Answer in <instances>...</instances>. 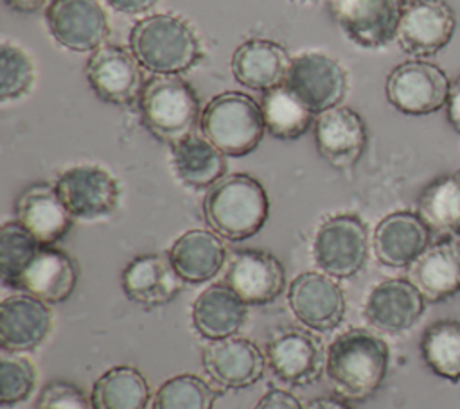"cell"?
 I'll return each instance as SVG.
<instances>
[{
	"instance_id": "1",
	"label": "cell",
	"mask_w": 460,
	"mask_h": 409,
	"mask_svg": "<svg viewBox=\"0 0 460 409\" xmlns=\"http://www.w3.org/2000/svg\"><path fill=\"white\" fill-rule=\"evenodd\" d=\"M388 364V344L365 328H350L336 335L325 352L329 384L347 402H361L372 396L383 384Z\"/></svg>"
},
{
	"instance_id": "7",
	"label": "cell",
	"mask_w": 460,
	"mask_h": 409,
	"mask_svg": "<svg viewBox=\"0 0 460 409\" xmlns=\"http://www.w3.org/2000/svg\"><path fill=\"white\" fill-rule=\"evenodd\" d=\"M404 7V0H329L340 29L367 48L385 47L395 38Z\"/></svg>"
},
{
	"instance_id": "37",
	"label": "cell",
	"mask_w": 460,
	"mask_h": 409,
	"mask_svg": "<svg viewBox=\"0 0 460 409\" xmlns=\"http://www.w3.org/2000/svg\"><path fill=\"white\" fill-rule=\"evenodd\" d=\"M34 81L31 57L16 45L2 43L0 47V99L14 100L25 95Z\"/></svg>"
},
{
	"instance_id": "18",
	"label": "cell",
	"mask_w": 460,
	"mask_h": 409,
	"mask_svg": "<svg viewBox=\"0 0 460 409\" xmlns=\"http://www.w3.org/2000/svg\"><path fill=\"white\" fill-rule=\"evenodd\" d=\"M266 355L243 337L212 341L203 352V368L221 389H243L255 384L266 368Z\"/></svg>"
},
{
	"instance_id": "36",
	"label": "cell",
	"mask_w": 460,
	"mask_h": 409,
	"mask_svg": "<svg viewBox=\"0 0 460 409\" xmlns=\"http://www.w3.org/2000/svg\"><path fill=\"white\" fill-rule=\"evenodd\" d=\"M36 386V370L29 359L16 352L0 353V404L11 407L29 398Z\"/></svg>"
},
{
	"instance_id": "23",
	"label": "cell",
	"mask_w": 460,
	"mask_h": 409,
	"mask_svg": "<svg viewBox=\"0 0 460 409\" xmlns=\"http://www.w3.org/2000/svg\"><path fill=\"white\" fill-rule=\"evenodd\" d=\"M77 283V265L65 251L41 246L22 273L16 291L31 294L45 303L68 300Z\"/></svg>"
},
{
	"instance_id": "16",
	"label": "cell",
	"mask_w": 460,
	"mask_h": 409,
	"mask_svg": "<svg viewBox=\"0 0 460 409\" xmlns=\"http://www.w3.org/2000/svg\"><path fill=\"white\" fill-rule=\"evenodd\" d=\"M455 32V13L442 0H411L401 16L395 39L411 56L426 57L444 48Z\"/></svg>"
},
{
	"instance_id": "28",
	"label": "cell",
	"mask_w": 460,
	"mask_h": 409,
	"mask_svg": "<svg viewBox=\"0 0 460 409\" xmlns=\"http://www.w3.org/2000/svg\"><path fill=\"white\" fill-rule=\"evenodd\" d=\"M246 303L226 285L207 287L192 303V326L208 339L234 337L246 321Z\"/></svg>"
},
{
	"instance_id": "25",
	"label": "cell",
	"mask_w": 460,
	"mask_h": 409,
	"mask_svg": "<svg viewBox=\"0 0 460 409\" xmlns=\"http://www.w3.org/2000/svg\"><path fill=\"white\" fill-rule=\"evenodd\" d=\"M291 57L271 39H248L232 56L234 77L246 88L268 91L286 84Z\"/></svg>"
},
{
	"instance_id": "4",
	"label": "cell",
	"mask_w": 460,
	"mask_h": 409,
	"mask_svg": "<svg viewBox=\"0 0 460 409\" xmlns=\"http://www.w3.org/2000/svg\"><path fill=\"white\" fill-rule=\"evenodd\" d=\"M137 102L144 127L169 145L190 136L201 118L194 88L178 75H153Z\"/></svg>"
},
{
	"instance_id": "24",
	"label": "cell",
	"mask_w": 460,
	"mask_h": 409,
	"mask_svg": "<svg viewBox=\"0 0 460 409\" xmlns=\"http://www.w3.org/2000/svg\"><path fill=\"white\" fill-rule=\"evenodd\" d=\"M183 280L174 271L169 257L140 255L122 271L124 294L146 307L155 309L169 303L181 291Z\"/></svg>"
},
{
	"instance_id": "2",
	"label": "cell",
	"mask_w": 460,
	"mask_h": 409,
	"mask_svg": "<svg viewBox=\"0 0 460 409\" xmlns=\"http://www.w3.org/2000/svg\"><path fill=\"white\" fill-rule=\"evenodd\" d=\"M203 212L214 233L226 240L253 237L266 222L270 201L264 187L248 174H228L205 196Z\"/></svg>"
},
{
	"instance_id": "34",
	"label": "cell",
	"mask_w": 460,
	"mask_h": 409,
	"mask_svg": "<svg viewBox=\"0 0 460 409\" xmlns=\"http://www.w3.org/2000/svg\"><path fill=\"white\" fill-rule=\"evenodd\" d=\"M41 244L18 222H4L0 230V274L5 287L16 289V283L34 258Z\"/></svg>"
},
{
	"instance_id": "29",
	"label": "cell",
	"mask_w": 460,
	"mask_h": 409,
	"mask_svg": "<svg viewBox=\"0 0 460 409\" xmlns=\"http://www.w3.org/2000/svg\"><path fill=\"white\" fill-rule=\"evenodd\" d=\"M172 165L180 181L190 188H210L226 170L225 154L205 136L190 135L172 145Z\"/></svg>"
},
{
	"instance_id": "30",
	"label": "cell",
	"mask_w": 460,
	"mask_h": 409,
	"mask_svg": "<svg viewBox=\"0 0 460 409\" xmlns=\"http://www.w3.org/2000/svg\"><path fill=\"white\" fill-rule=\"evenodd\" d=\"M417 215L431 231L460 237V170L424 187L417 199Z\"/></svg>"
},
{
	"instance_id": "27",
	"label": "cell",
	"mask_w": 460,
	"mask_h": 409,
	"mask_svg": "<svg viewBox=\"0 0 460 409\" xmlns=\"http://www.w3.org/2000/svg\"><path fill=\"white\" fill-rule=\"evenodd\" d=\"M167 257L183 282L203 283L219 273L226 260V249L217 233L189 230L172 242Z\"/></svg>"
},
{
	"instance_id": "32",
	"label": "cell",
	"mask_w": 460,
	"mask_h": 409,
	"mask_svg": "<svg viewBox=\"0 0 460 409\" xmlns=\"http://www.w3.org/2000/svg\"><path fill=\"white\" fill-rule=\"evenodd\" d=\"M261 109L266 131L279 140H296L314 124V113L286 84L264 91Z\"/></svg>"
},
{
	"instance_id": "22",
	"label": "cell",
	"mask_w": 460,
	"mask_h": 409,
	"mask_svg": "<svg viewBox=\"0 0 460 409\" xmlns=\"http://www.w3.org/2000/svg\"><path fill=\"white\" fill-rule=\"evenodd\" d=\"M431 230L411 212H394L374 231V251L388 267H410L429 246Z\"/></svg>"
},
{
	"instance_id": "41",
	"label": "cell",
	"mask_w": 460,
	"mask_h": 409,
	"mask_svg": "<svg viewBox=\"0 0 460 409\" xmlns=\"http://www.w3.org/2000/svg\"><path fill=\"white\" fill-rule=\"evenodd\" d=\"M447 120L460 133V77L449 86L447 95Z\"/></svg>"
},
{
	"instance_id": "13",
	"label": "cell",
	"mask_w": 460,
	"mask_h": 409,
	"mask_svg": "<svg viewBox=\"0 0 460 409\" xmlns=\"http://www.w3.org/2000/svg\"><path fill=\"white\" fill-rule=\"evenodd\" d=\"M264 355L273 375L291 386L313 384L325 368V353L320 341L300 328L275 332L266 344Z\"/></svg>"
},
{
	"instance_id": "35",
	"label": "cell",
	"mask_w": 460,
	"mask_h": 409,
	"mask_svg": "<svg viewBox=\"0 0 460 409\" xmlns=\"http://www.w3.org/2000/svg\"><path fill=\"white\" fill-rule=\"evenodd\" d=\"M216 389L198 375L181 373L167 379L153 398V409H212Z\"/></svg>"
},
{
	"instance_id": "12",
	"label": "cell",
	"mask_w": 460,
	"mask_h": 409,
	"mask_svg": "<svg viewBox=\"0 0 460 409\" xmlns=\"http://www.w3.org/2000/svg\"><path fill=\"white\" fill-rule=\"evenodd\" d=\"M293 316L311 330L327 332L336 328L345 316L347 301L340 283L325 273H302L288 291Z\"/></svg>"
},
{
	"instance_id": "43",
	"label": "cell",
	"mask_w": 460,
	"mask_h": 409,
	"mask_svg": "<svg viewBox=\"0 0 460 409\" xmlns=\"http://www.w3.org/2000/svg\"><path fill=\"white\" fill-rule=\"evenodd\" d=\"M47 0H4V4L16 11V13H23V14H29V13H36L38 9L43 7Z\"/></svg>"
},
{
	"instance_id": "15",
	"label": "cell",
	"mask_w": 460,
	"mask_h": 409,
	"mask_svg": "<svg viewBox=\"0 0 460 409\" xmlns=\"http://www.w3.org/2000/svg\"><path fill=\"white\" fill-rule=\"evenodd\" d=\"M225 283L246 305H268L286 287V273L280 260L262 249H239L232 255Z\"/></svg>"
},
{
	"instance_id": "11",
	"label": "cell",
	"mask_w": 460,
	"mask_h": 409,
	"mask_svg": "<svg viewBox=\"0 0 460 409\" xmlns=\"http://www.w3.org/2000/svg\"><path fill=\"white\" fill-rule=\"evenodd\" d=\"M45 20L52 38L75 52L97 50L110 34L106 13L97 0H52Z\"/></svg>"
},
{
	"instance_id": "10",
	"label": "cell",
	"mask_w": 460,
	"mask_h": 409,
	"mask_svg": "<svg viewBox=\"0 0 460 409\" xmlns=\"http://www.w3.org/2000/svg\"><path fill=\"white\" fill-rule=\"evenodd\" d=\"M286 86L318 115L341 102L347 91V75L331 56L305 52L291 59Z\"/></svg>"
},
{
	"instance_id": "21",
	"label": "cell",
	"mask_w": 460,
	"mask_h": 409,
	"mask_svg": "<svg viewBox=\"0 0 460 409\" xmlns=\"http://www.w3.org/2000/svg\"><path fill=\"white\" fill-rule=\"evenodd\" d=\"M16 221L41 246H52L70 231L74 217L61 201L56 187L34 183L16 201Z\"/></svg>"
},
{
	"instance_id": "33",
	"label": "cell",
	"mask_w": 460,
	"mask_h": 409,
	"mask_svg": "<svg viewBox=\"0 0 460 409\" xmlns=\"http://www.w3.org/2000/svg\"><path fill=\"white\" fill-rule=\"evenodd\" d=\"M420 357L438 377L456 382L460 379V321L438 319L420 335Z\"/></svg>"
},
{
	"instance_id": "38",
	"label": "cell",
	"mask_w": 460,
	"mask_h": 409,
	"mask_svg": "<svg viewBox=\"0 0 460 409\" xmlns=\"http://www.w3.org/2000/svg\"><path fill=\"white\" fill-rule=\"evenodd\" d=\"M34 409H93L90 398L66 380H54L47 384L36 400Z\"/></svg>"
},
{
	"instance_id": "31",
	"label": "cell",
	"mask_w": 460,
	"mask_h": 409,
	"mask_svg": "<svg viewBox=\"0 0 460 409\" xmlns=\"http://www.w3.org/2000/svg\"><path fill=\"white\" fill-rule=\"evenodd\" d=\"M151 391L146 377L133 366H113L92 387L93 409H146Z\"/></svg>"
},
{
	"instance_id": "5",
	"label": "cell",
	"mask_w": 460,
	"mask_h": 409,
	"mask_svg": "<svg viewBox=\"0 0 460 409\" xmlns=\"http://www.w3.org/2000/svg\"><path fill=\"white\" fill-rule=\"evenodd\" d=\"M203 136L225 156L250 154L266 131L261 104L241 91L216 95L199 118Z\"/></svg>"
},
{
	"instance_id": "9",
	"label": "cell",
	"mask_w": 460,
	"mask_h": 409,
	"mask_svg": "<svg viewBox=\"0 0 460 409\" xmlns=\"http://www.w3.org/2000/svg\"><path fill=\"white\" fill-rule=\"evenodd\" d=\"M54 187L74 219H101L110 215L119 204L117 179L97 165L66 169L59 174Z\"/></svg>"
},
{
	"instance_id": "39",
	"label": "cell",
	"mask_w": 460,
	"mask_h": 409,
	"mask_svg": "<svg viewBox=\"0 0 460 409\" xmlns=\"http://www.w3.org/2000/svg\"><path fill=\"white\" fill-rule=\"evenodd\" d=\"M253 409H305L298 398L284 389H270Z\"/></svg>"
},
{
	"instance_id": "17",
	"label": "cell",
	"mask_w": 460,
	"mask_h": 409,
	"mask_svg": "<svg viewBox=\"0 0 460 409\" xmlns=\"http://www.w3.org/2000/svg\"><path fill=\"white\" fill-rule=\"evenodd\" d=\"M314 144L320 156L334 169H350L367 145L363 118L350 108L334 106L316 115Z\"/></svg>"
},
{
	"instance_id": "14",
	"label": "cell",
	"mask_w": 460,
	"mask_h": 409,
	"mask_svg": "<svg viewBox=\"0 0 460 409\" xmlns=\"http://www.w3.org/2000/svg\"><path fill=\"white\" fill-rule=\"evenodd\" d=\"M140 63L133 52L102 45L92 52L86 63V79L99 99L110 104L126 106L138 100L144 81Z\"/></svg>"
},
{
	"instance_id": "3",
	"label": "cell",
	"mask_w": 460,
	"mask_h": 409,
	"mask_svg": "<svg viewBox=\"0 0 460 409\" xmlns=\"http://www.w3.org/2000/svg\"><path fill=\"white\" fill-rule=\"evenodd\" d=\"M129 48L140 66L156 75H178L201 57L196 34L178 16L151 14L135 23Z\"/></svg>"
},
{
	"instance_id": "40",
	"label": "cell",
	"mask_w": 460,
	"mask_h": 409,
	"mask_svg": "<svg viewBox=\"0 0 460 409\" xmlns=\"http://www.w3.org/2000/svg\"><path fill=\"white\" fill-rule=\"evenodd\" d=\"M111 9L124 14H138L149 11L158 0H104Z\"/></svg>"
},
{
	"instance_id": "44",
	"label": "cell",
	"mask_w": 460,
	"mask_h": 409,
	"mask_svg": "<svg viewBox=\"0 0 460 409\" xmlns=\"http://www.w3.org/2000/svg\"><path fill=\"white\" fill-rule=\"evenodd\" d=\"M305 2H311V0H305Z\"/></svg>"
},
{
	"instance_id": "20",
	"label": "cell",
	"mask_w": 460,
	"mask_h": 409,
	"mask_svg": "<svg viewBox=\"0 0 460 409\" xmlns=\"http://www.w3.org/2000/svg\"><path fill=\"white\" fill-rule=\"evenodd\" d=\"M52 314L45 301L31 294L7 296L0 305V346L7 352H31L49 335Z\"/></svg>"
},
{
	"instance_id": "42",
	"label": "cell",
	"mask_w": 460,
	"mask_h": 409,
	"mask_svg": "<svg viewBox=\"0 0 460 409\" xmlns=\"http://www.w3.org/2000/svg\"><path fill=\"white\" fill-rule=\"evenodd\" d=\"M305 409H352L347 400L343 398H336V396H318V398H313Z\"/></svg>"
},
{
	"instance_id": "19",
	"label": "cell",
	"mask_w": 460,
	"mask_h": 409,
	"mask_svg": "<svg viewBox=\"0 0 460 409\" xmlns=\"http://www.w3.org/2000/svg\"><path fill=\"white\" fill-rule=\"evenodd\" d=\"M424 300L410 280L388 278L370 291L365 301V318L381 332H402L420 319Z\"/></svg>"
},
{
	"instance_id": "6",
	"label": "cell",
	"mask_w": 460,
	"mask_h": 409,
	"mask_svg": "<svg viewBox=\"0 0 460 409\" xmlns=\"http://www.w3.org/2000/svg\"><path fill=\"white\" fill-rule=\"evenodd\" d=\"M368 255V233L356 215H334L320 224L313 257L322 273L332 278L354 276Z\"/></svg>"
},
{
	"instance_id": "26",
	"label": "cell",
	"mask_w": 460,
	"mask_h": 409,
	"mask_svg": "<svg viewBox=\"0 0 460 409\" xmlns=\"http://www.w3.org/2000/svg\"><path fill=\"white\" fill-rule=\"evenodd\" d=\"M410 282L428 301H444L460 291V242L442 239L429 244L410 265Z\"/></svg>"
},
{
	"instance_id": "8",
	"label": "cell",
	"mask_w": 460,
	"mask_h": 409,
	"mask_svg": "<svg viewBox=\"0 0 460 409\" xmlns=\"http://www.w3.org/2000/svg\"><path fill=\"white\" fill-rule=\"evenodd\" d=\"M449 81L428 61H406L395 66L386 79V97L406 115H428L447 102Z\"/></svg>"
}]
</instances>
